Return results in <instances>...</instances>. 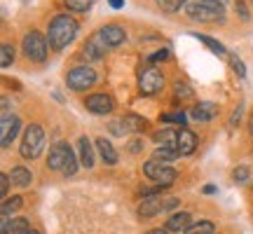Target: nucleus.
Segmentation results:
<instances>
[{
	"label": "nucleus",
	"mask_w": 253,
	"mask_h": 234,
	"mask_svg": "<svg viewBox=\"0 0 253 234\" xmlns=\"http://www.w3.org/2000/svg\"><path fill=\"white\" fill-rule=\"evenodd\" d=\"M78 31H80V26H78V21L73 17H68V14H56V17L52 19L49 28H47V42H49L52 49H63V47H68L73 40H75Z\"/></svg>",
	"instance_id": "f257e3e1"
},
{
	"label": "nucleus",
	"mask_w": 253,
	"mask_h": 234,
	"mask_svg": "<svg viewBox=\"0 0 253 234\" xmlns=\"http://www.w3.org/2000/svg\"><path fill=\"white\" fill-rule=\"evenodd\" d=\"M185 12L195 21H223L225 19V5L216 0H190L185 5Z\"/></svg>",
	"instance_id": "f03ea898"
},
{
	"label": "nucleus",
	"mask_w": 253,
	"mask_h": 234,
	"mask_svg": "<svg viewBox=\"0 0 253 234\" xmlns=\"http://www.w3.org/2000/svg\"><path fill=\"white\" fill-rule=\"evenodd\" d=\"M47 166L52 171H61L63 176H73L78 171V157H75V153H73V148L68 143H59L49 150Z\"/></svg>",
	"instance_id": "7ed1b4c3"
},
{
	"label": "nucleus",
	"mask_w": 253,
	"mask_h": 234,
	"mask_svg": "<svg viewBox=\"0 0 253 234\" xmlns=\"http://www.w3.org/2000/svg\"><path fill=\"white\" fill-rule=\"evenodd\" d=\"M42 143H45V131H42V126L40 124H31L26 126V131H24V141H21V148H19V153L24 159H36L40 150H42Z\"/></svg>",
	"instance_id": "20e7f679"
},
{
	"label": "nucleus",
	"mask_w": 253,
	"mask_h": 234,
	"mask_svg": "<svg viewBox=\"0 0 253 234\" xmlns=\"http://www.w3.org/2000/svg\"><path fill=\"white\" fill-rule=\"evenodd\" d=\"M143 173L150 180H155L157 188H162V190H167L169 185H173V180H176V171H173L171 166H167V162H160V159L145 162L143 164Z\"/></svg>",
	"instance_id": "39448f33"
},
{
	"label": "nucleus",
	"mask_w": 253,
	"mask_h": 234,
	"mask_svg": "<svg viewBox=\"0 0 253 234\" xmlns=\"http://www.w3.org/2000/svg\"><path fill=\"white\" fill-rule=\"evenodd\" d=\"M24 54H26L28 61H36V63H42L47 59V38L38 31H31L24 36Z\"/></svg>",
	"instance_id": "423d86ee"
},
{
	"label": "nucleus",
	"mask_w": 253,
	"mask_h": 234,
	"mask_svg": "<svg viewBox=\"0 0 253 234\" xmlns=\"http://www.w3.org/2000/svg\"><path fill=\"white\" fill-rule=\"evenodd\" d=\"M96 82V71L89 66H75L66 75V84L71 91H87Z\"/></svg>",
	"instance_id": "0eeeda50"
},
{
	"label": "nucleus",
	"mask_w": 253,
	"mask_h": 234,
	"mask_svg": "<svg viewBox=\"0 0 253 234\" xmlns=\"http://www.w3.org/2000/svg\"><path fill=\"white\" fill-rule=\"evenodd\" d=\"M162 87H164V75L157 71V68H153V66L141 68V73H138V89H141V94L153 96V94H157Z\"/></svg>",
	"instance_id": "6e6552de"
},
{
	"label": "nucleus",
	"mask_w": 253,
	"mask_h": 234,
	"mask_svg": "<svg viewBox=\"0 0 253 234\" xmlns=\"http://www.w3.org/2000/svg\"><path fill=\"white\" fill-rule=\"evenodd\" d=\"M19 126H21V119L17 115H2V124H0V145H2V150H7L12 141L17 138L19 134Z\"/></svg>",
	"instance_id": "1a4fd4ad"
},
{
	"label": "nucleus",
	"mask_w": 253,
	"mask_h": 234,
	"mask_svg": "<svg viewBox=\"0 0 253 234\" xmlns=\"http://www.w3.org/2000/svg\"><path fill=\"white\" fill-rule=\"evenodd\" d=\"M84 106H87V110L94 113V115H108V113H113V108H115V101L110 99L108 94H91V96H87Z\"/></svg>",
	"instance_id": "9d476101"
},
{
	"label": "nucleus",
	"mask_w": 253,
	"mask_h": 234,
	"mask_svg": "<svg viewBox=\"0 0 253 234\" xmlns=\"http://www.w3.org/2000/svg\"><path fill=\"white\" fill-rule=\"evenodd\" d=\"M99 36L106 47H120L126 40V31L118 24H106V26H101Z\"/></svg>",
	"instance_id": "9b49d317"
},
{
	"label": "nucleus",
	"mask_w": 253,
	"mask_h": 234,
	"mask_svg": "<svg viewBox=\"0 0 253 234\" xmlns=\"http://www.w3.org/2000/svg\"><path fill=\"white\" fill-rule=\"evenodd\" d=\"M106 49H108V47L103 45L101 36L99 33H94V38H89L87 45L82 47V59H84V61H99V59H103Z\"/></svg>",
	"instance_id": "f8f14e48"
},
{
	"label": "nucleus",
	"mask_w": 253,
	"mask_h": 234,
	"mask_svg": "<svg viewBox=\"0 0 253 234\" xmlns=\"http://www.w3.org/2000/svg\"><path fill=\"white\" fill-rule=\"evenodd\" d=\"M160 211H164L162 197H157V195H145L143 201H141V206H138V216L141 218H153L155 213H160Z\"/></svg>",
	"instance_id": "ddd939ff"
},
{
	"label": "nucleus",
	"mask_w": 253,
	"mask_h": 234,
	"mask_svg": "<svg viewBox=\"0 0 253 234\" xmlns=\"http://www.w3.org/2000/svg\"><path fill=\"white\" fill-rule=\"evenodd\" d=\"M216 115H218V106L211 103V101H202V103H197L195 108L190 110V117L197 119V122H209V119H213Z\"/></svg>",
	"instance_id": "4468645a"
},
{
	"label": "nucleus",
	"mask_w": 253,
	"mask_h": 234,
	"mask_svg": "<svg viewBox=\"0 0 253 234\" xmlns=\"http://www.w3.org/2000/svg\"><path fill=\"white\" fill-rule=\"evenodd\" d=\"M176 145H178L181 155H192L195 148H197V136H195V131H190L185 126L178 129V141H176Z\"/></svg>",
	"instance_id": "2eb2a0df"
},
{
	"label": "nucleus",
	"mask_w": 253,
	"mask_h": 234,
	"mask_svg": "<svg viewBox=\"0 0 253 234\" xmlns=\"http://www.w3.org/2000/svg\"><path fill=\"white\" fill-rule=\"evenodd\" d=\"M28 230L31 227H28L26 218H9L0 223V234H26Z\"/></svg>",
	"instance_id": "dca6fc26"
},
{
	"label": "nucleus",
	"mask_w": 253,
	"mask_h": 234,
	"mask_svg": "<svg viewBox=\"0 0 253 234\" xmlns=\"http://www.w3.org/2000/svg\"><path fill=\"white\" fill-rule=\"evenodd\" d=\"M78 150H80V164L84 166V169H91V166H94V148H91L87 136H80Z\"/></svg>",
	"instance_id": "f3484780"
},
{
	"label": "nucleus",
	"mask_w": 253,
	"mask_h": 234,
	"mask_svg": "<svg viewBox=\"0 0 253 234\" xmlns=\"http://www.w3.org/2000/svg\"><path fill=\"white\" fill-rule=\"evenodd\" d=\"M178 157H181V150L176 143H162L155 150V159H160V162H173Z\"/></svg>",
	"instance_id": "a211bd4d"
},
{
	"label": "nucleus",
	"mask_w": 253,
	"mask_h": 234,
	"mask_svg": "<svg viewBox=\"0 0 253 234\" xmlns=\"http://www.w3.org/2000/svg\"><path fill=\"white\" fill-rule=\"evenodd\" d=\"M9 180H12V185H17V188H28L33 176H31V171H28L26 166H14L12 173H9Z\"/></svg>",
	"instance_id": "6ab92c4d"
},
{
	"label": "nucleus",
	"mask_w": 253,
	"mask_h": 234,
	"mask_svg": "<svg viewBox=\"0 0 253 234\" xmlns=\"http://www.w3.org/2000/svg\"><path fill=\"white\" fill-rule=\"evenodd\" d=\"M96 148H99L101 159H103L106 164H118V153H115V148L110 145V141H106V138H96Z\"/></svg>",
	"instance_id": "aec40b11"
},
{
	"label": "nucleus",
	"mask_w": 253,
	"mask_h": 234,
	"mask_svg": "<svg viewBox=\"0 0 253 234\" xmlns=\"http://www.w3.org/2000/svg\"><path fill=\"white\" fill-rule=\"evenodd\" d=\"M188 227H190V216L185 211H183V213H176V216H171L167 220V230H169V232H181V230L185 232Z\"/></svg>",
	"instance_id": "412c9836"
},
{
	"label": "nucleus",
	"mask_w": 253,
	"mask_h": 234,
	"mask_svg": "<svg viewBox=\"0 0 253 234\" xmlns=\"http://www.w3.org/2000/svg\"><path fill=\"white\" fill-rule=\"evenodd\" d=\"M21 204H24V199L21 197H12V199H5L2 201V206H0V213H2V220H9V216L17 211V208H21Z\"/></svg>",
	"instance_id": "4be33fe9"
},
{
	"label": "nucleus",
	"mask_w": 253,
	"mask_h": 234,
	"mask_svg": "<svg viewBox=\"0 0 253 234\" xmlns=\"http://www.w3.org/2000/svg\"><path fill=\"white\" fill-rule=\"evenodd\" d=\"M190 36H195L199 42H204V45H207L211 52H216L218 56H225V47L220 45L218 40H213V38H209V36H202V33H190Z\"/></svg>",
	"instance_id": "5701e85b"
},
{
	"label": "nucleus",
	"mask_w": 253,
	"mask_h": 234,
	"mask_svg": "<svg viewBox=\"0 0 253 234\" xmlns=\"http://www.w3.org/2000/svg\"><path fill=\"white\" fill-rule=\"evenodd\" d=\"M122 126H125V131H143L145 119H141V117H136V115H126L122 119Z\"/></svg>",
	"instance_id": "b1692460"
},
{
	"label": "nucleus",
	"mask_w": 253,
	"mask_h": 234,
	"mask_svg": "<svg viewBox=\"0 0 253 234\" xmlns=\"http://www.w3.org/2000/svg\"><path fill=\"white\" fill-rule=\"evenodd\" d=\"M183 234H213V223L211 220H199L195 225H190Z\"/></svg>",
	"instance_id": "393cba45"
},
{
	"label": "nucleus",
	"mask_w": 253,
	"mask_h": 234,
	"mask_svg": "<svg viewBox=\"0 0 253 234\" xmlns=\"http://www.w3.org/2000/svg\"><path fill=\"white\" fill-rule=\"evenodd\" d=\"M183 5H188V0H157V7L162 9V12H178Z\"/></svg>",
	"instance_id": "a878e982"
},
{
	"label": "nucleus",
	"mask_w": 253,
	"mask_h": 234,
	"mask_svg": "<svg viewBox=\"0 0 253 234\" xmlns=\"http://www.w3.org/2000/svg\"><path fill=\"white\" fill-rule=\"evenodd\" d=\"M12 61H14V47L2 45L0 47V68H9Z\"/></svg>",
	"instance_id": "bb28decb"
},
{
	"label": "nucleus",
	"mask_w": 253,
	"mask_h": 234,
	"mask_svg": "<svg viewBox=\"0 0 253 234\" xmlns=\"http://www.w3.org/2000/svg\"><path fill=\"white\" fill-rule=\"evenodd\" d=\"M63 5L71 12H87L94 5V0H63Z\"/></svg>",
	"instance_id": "cd10ccee"
},
{
	"label": "nucleus",
	"mask_w": 253,
	"mask_h": 234,
	"mask_svg": "<svg viewBox=\"0 0 253 234\" xmlns=\"http://www.w3.org/2000/svg\"><path fill=\"white\" fill-rule=\"evenodd\" d=\"M162 122H173V124H178V126H185V113H181V110L167 113V115H162Z\"/></svg>",
	"instance_id": "c85d7f7f"
},
{
	"label": "nucleus",
	"mask_w": 253,
	"mask_h": 234,
	"mask_svg": "<svg viewBox=\"0 0 253 234\" xmlns=\"http://www.w3.org/2000/svg\"><path fill=\"white\" fill-rule=\"evenodd\" d=\"M232 178H235V183H246V180L251 178V169L242 164V166H237L235 171H232Z\"/></svg>",
	"instance_id": "c756f323"
},
{
	"label": "nucleus",
	"mask_w": 253,
	"mask_h": 234,
	"mask_svg": "<svg viewBox=\"0 0 253 234\" xmlns=\"http://www.w3.org/2000/svg\"><path fill=\"white\" fill-rule=\"evenodd\" d=\"M230 63H232V71H235L239 78H246V66L242 63V59H239V56H232V59H230Z\"/></svg>",
	"instance_id": "7c9ffc66"
},
{
	"label": "nucleus",
	"mask_w": 253,
	"mask_h": 234,
	"mask_svg": "<svg viewBox=\"0 0 253 234\" xmlns=\"http://www.w3.org/2000/svg\"><path fill=\"white\" fill-rule=\"evenodd\" d=\"M173 91H176V96H178V99H188L190 94H192L190 87L188 84H183V82H176V84H173Z\"/></svg>",
	"instance_id": "2f4dec72"
},
{
	"label": "nucleus",
	"mask_w": 253,
	"mask_h": 234,
	"mask_svg": "<svg viewBox=\"0 0 253 234\" xmlns=\"http://www.w3.org/2000/svg\"><path fill=\"white\" fill-rule=\"evenodd\" d=\"M164 59H169V49H157V52H153V54L148 56V61H150V63L164 61Z\"/></svg>",
	"instance_id": "473e14b6"
},
{
	"label": "nucleus",
	"mask_w": 253,
	"mask_h": 234,
	"mask_svg": "<svg viewBox=\"0 0 253 234\" xmlns=\"http://www.w3.org/2000/svg\"><path fill=\"white\" fill-rule=\"evenodd\" d=\"M9 183H12V180H9V176H7V173H0V195H2V197L7 195Z\"/></svg>",
	"instance_id": "72a5a7b5"
},
{
	"label": "nucleus",
	"mask_w": 253,
	"mask_h": 234,
	"mask_svg": "<svg viewBox=\"0 0 253 234\" xmlns=\"http://www.w3.org/2000/svg\"><path fill=\"white\" fill-rule=\"evenodd\" d=\"M178 206V199L171 197V199H164V211H171V208Z\"/></svg>",
	"instance_id": "f704fd0d"
},
{
	"label": "nucleus",
	"mask_w": 253,
	"mask_h": 234,
	"mask_svg": "<svg viewBox=\"0 0 253 234\" xmlns=\"http://www.w3.org/2000/svg\"><path fill=\"white\" fill-rule=\"evenodd\" d=\"M141 148H143V143H141V141H131V143H129V153H141Z\"/></svg>",
	"instance_id": "c9c22d12"
},
{
	"label": "nucleus",
	"mask_w": 253,
	"mask_h": 234,
	"mask_svg": "<svg viewBox=\"0 0 253 234\" xmlns=\"http://www.w3.org/2000/svg\"><path fill=\"white\" fill-rule=\"evenodd\" d=\"M239 117H242V108H237L235 113H232V117H230V126H235L237 122H239Z\"/></svg>",
	"instance_id": "e433bc0d"
},
{
	"label": "nucleus",
	"mask_w": 253,
	"mask_h": 234,
	"mask_svg": "<svg viewBox=\"0 0 253 234\" xmlns=\"http://www.w3.org/2000/svg\"><path fill=\"white\" fill-rule=\"evenodd\" d=\"M237 12L242 14V19H244V21H246V19H249V12H246V7H244V5H242V2H237Z\"/></svg>",
	"instance_id": "4c0bfd02"
},
{
	"label": "nucleus",
	"mask_w": 253,
	"mask_h": 234,
	"mask_svg": "<svg viewBox=\"0 0 253 234\" xmlns=\"http://www.w3.org/2000/svg\"><path fill=\"white\" fill-rule=\"evenodd\" d=\"M108 2H110V7H113V9H122V7H125V0H108Z\"/></svg>",
	"instance_id": "58836bf2"
},
{
	"label": "nucleus",
	"mask_w": 253,
	"mask_h": 234,
	"mask_svg": "<svg viewBox=\"0 0 253 234\" xmlns=\"http://www.w3.org/2000/svg\"><path fill=\"white\" fill-rule=\"evenodd\" d=\"M145 234H169V230H167V227H164V230H148Z\"/></svg>",
	"instance_id": "ea45409f"
},
{
	"label": "nucleus",
	"mask_w": 253,
	"mask_h": 234,
	"mask_svg": "<svg viewBox=\"0 0 253 234\" xmlns=\"http://www.w3.org/2000/svg\"><path fill=\"white\" fill-rule=\"evenodd\" d=\"M204 192H207V195H213V192H216V188H213V185H207V188H204Z\"/></svg>",
	"instance_id": "a19ab883"
},
{
	"label": "nucleus",
	"mask_w": 253,
	"mask_h": 234,
	"mask_svg": "<svg viewBox=\"0 0 253 234\" xmlns=\"http://www.w3.org/2000/svg\"><path fill=\"white\" fill-rule=\"evenodd\" d=\"M249 131L253 134V117H251V122H249Z\"/></svg>",
	"instance_id": "79ce46f5"
},
{
	"label": "nucleus",
	"mask_w": 253,
	"mask_h": 234,
	"mask_svg": "<svg viewBox=\"0 0 253 234\" xmlns=\"http://www.w3.org/2000/svg\"><path fill=\"white\" fill-rule=\"evenodd\" d=\"M26 234H40V232H38V230H28Z\"/></svg>",
	"instance_id": "37998d69"
},
{
	"label": "nucleus",
	"mask_w": 253,
	"mask_h": 234,
	"mask_svg": "<svg viewBox=\"0 0 253 234\" xmlns=\"http://www.w3.org/2000/svg\"><path fill=\"white\" fill-rule=\"evenodd\" d=\"M216 2H225V0H216Z\"/></svg>",
	"instance_id": "c03bdc74"
}]
</instances>
